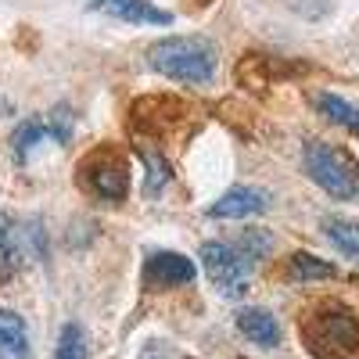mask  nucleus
Instances as JSON below:
<instances>
[{"label":"nucleus","mask_w":359,"mask_h":359,"mask_svg":"<svg viewBox=\"0 0 359 359\" xmlns=\"http://www.w3.org/2000/svg\"><path fill=\"white\" fill-rule=\"evenodd\" d=\"M298 331L316 359H359V313L341 302L309 309Z\"/></svg>","instance_id":"obj_1"},{"label":"nucleus","mask_w":359,"mask_h":359,"mask_svg":"<svg viewBox=\"0 0 359 359\" xmlns=\"http://www.w3.org/2000/svg\"><path fill=\"white\" fill-rule=\"evenodd\" d=\"M147 65L176 83H212L216 76V47L205 36H165L147 47Z\"/></svg>","instance_id":"obj_2"},{"label":"nucleus","mask_w":359,"mask_h":359,"mask_svg":"<svg viewBox=\"0 0 359 359\" xmlns=\"http://www.w3.org/2000/svg\"><path fill=\"white\" fill-rule=\"evenodd\" d=\"M76 180H79V191H86L90 198L118 205L130 194V158L115 144H101L90 155H83Z\"/></svg>","instance_id":"obj_3"},{"label":"nucleus","mask_w":359,"mask_h":359,"mask_svg":"<svg viewBox=\"0 0 359 359\" xmlns=\"http://www.w3.org/2000/svg\"><path fill=\"white\" fill-rule=\"evenodd\" d=\"M306 172L313 176V184L323 187L331 198H355L359 194V165L334 144L309 140L306 144Z\"/></svg>","instance_id":"obj_4"},{"label":"nucleus","mask_w":359,"mask_h":359,"mask_svg":"<svg viewBox=\"0 0 359 359\" xmlns=\"http://www.w3.org/2000/svg\"><path fill=\"white\" fill-rule=\"evenodd\" d=\"M201 262L205 273L219 287L223 298H241L252 284V266L255 259L241 245H226V241H208L201 245Z\"/></svg>","instance_id":"obj_5"},{"label":"nucleus","mask_w":359,"mask_h":359,"mask_svg":"<svg viewBox=\"0 0 359 359\" xmlns=\"http://www.w3.org/2000/svg\"><path fill=\"white\" fill-rule=\"evenodd\" d=\"M40 230L29 226V223H18L11 219L8 212H0V280L15 277L25 262H33L43 255V245H40Z\"/></svg>","instance_id":"obj_6"},{"label":"nucleus","mask_w":359,"mask_h":359,"mask_svg":"<svg viewBox=\"0 0 359 359\" xmlns=\"http://www.w3.org/2000/svg\"><path fill=\"white\" fill-rule=\"evenodd\" d=\"M69 133H72V118H69L65 108H57L50 118H29V123H22V126L11 133V151H15V158L25 165V162H29V151H36L40 140L54 137L57 144H65Z\"/></svg>","instance_id":"obj_7"},{"label":"nucleus","mask_w":359,"mask_h":359,"mask_svg":"<svg viewBox=\"0 0 359 359\" xmlns=\"http://www.w3.org/2000/svg\"><path fill=\"white\" fill-rule=\"evenodd\" d=\"M194 262L180 252H151L144 262V287L147 291H169L180 284H191L194 280Z\"/></svg>","instance_id":"obj_8"},{"label":"nucleus","mask_w":359,"mask_h":359,"mask_svg":"<svg viewBox=\"0 0 359 359\" xmlns=\"http://www.w3.org/2000/svg\"><path fill=\"white\" fill-rule=\"evenodd\" d=\"M269 208V194L259 187H230L219 201L208 205L212 219H245V216H259Z\"/></svg>","instance_id":"obj_9"},{"label":"nucleus","mask_w":359,"mask_h":359,"mask_svg":"<svg viewBox=\"0 0 359 359\" xmlns=\"http://www.w3.org/2000/svg\"><path fill=\"white\" fill-rule=\"evenodd\" d=\"M94 4L123 22H137V25H169L172 15L169 11H158L151 0H94Z\"/></svg>","instance_id":"obj_10"},{"label":"nucleus","mask_w":359,"mask_h":359,"mask_svg":"<svg viewBox=\"0 0 359 359\" xmlns=\"http://www.w3.org/2000/svg\"><path fill=\"white\" fill-rule=\"evenodd\" d=\"M237 331H241L252 345H262V348L280 345V323L266 309H241L237 313Z\"/></svg>","instance_id":"obj_11"},{"label":"nucleus","mask_w":359,"mask_h":359,"mask_svg":"<svg viewBox=\"0 0 359 359\" xmlns=\"http://www.w3.org/2000/svg\"><path fill=\"white\" fill-rule=\"evenodd\" d=\"M0 359H29L25 320L11 309H0Z\"/></svg>","instance_id":"obj_12"},{"label":"nucleus","mask_w":359,"mask_h":359,"mask_svg":"<svg viewBox=\"0 0 359 359\" xmlns=\"http://www.w3.org/2000/svg\"><path fill=\"white\" fill-rule=\"evenodd\" d=\"M313 104L320 108V115H327L334 126H345L348 133H355L359 137V108L355 104H348L345 97H338V94H316L313 97Z\"/></svg>","instance_id":"obj_13"},{"label":"nucleus","mask_w":359,"mask_h":359,"mask_svg":"<svg viewBox=\"0 0 359 359\" xmlns=\"http://www.w3.org/2000/svg\"><path fill=\"white\" fill-rule=\"evenodd\" d=\"M323 233L341 255H352V259L359 255V223L341 219V216H327L323 219Z\"/></svg>","instance_id":"obj_14"},{"label":"nucleus","mask_w":359,"mask_h":359,"mask_svg":"<svg viewBox=\"0 0 359 359\" xmlns=\"http://www.w3.org/2000/svg\"><path fill=\"white\" fill-rule=\"evenodd\" d=\"M338 269L331 266V262H323V259H316V255H309V252H294L291 255V262H287V277L291 280H327V277H334Z\"/></svg>","instance_id":"obj_15"},{"label":"nucleus","mask_w":359,"mask_h":359,"mask_svg":"<svg viewBox=\"0 0 359 359\" xmlns=\"http://www.w3.org/2000/svg\"><path fill=\"white\" fill-rule=\"evenodd\" d=\"M137 151H140V158H144V165H147V194H162V187L169 184V162L158 155V147L155 144H137Z\"/></svg>","instance_id":"obj_16"},{"label":"nucleus","mask_w":359,"mask_h":359,"mask_svg":"<svg viewBox=\"0 0 359 359\" xmlns=\"http://www.w3.org/2000/svg\"><path fill=\"white\" fill-rule=\"evenodd\" d=\"M54 359H86V338H83V327L79 323H65L62 327Z\"/></svg>","instance_id":"obj_17"}]
</instances>
